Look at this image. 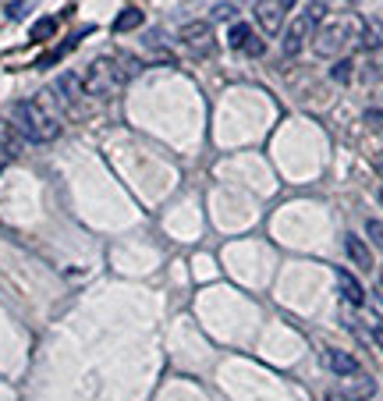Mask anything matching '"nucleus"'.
<instances>
[{"mask_svg": "<svg viewBox=\"0 0 383 401\" xmlns=\"http://www.w3.org/2000/svg\"><path fill=\"white\" fill-rule=\"evenodd\" d=\"M373 132H383V110H366V117H362Z\"/></svg>", "mask_w": 383, "mask_h": 401, "instance_id": "aec40b11", "label": "nucleus"}, {"mask_svg": "<svg viewBox=\"0 0 383 401\" xmlns=\"http://www.w3.org/2000/svg\"><path fill=\"white\" fill-rule=\"evenodd\" d=\"M284 14L287 11L281 7V0H256V21L267 36H277L284 29Z\"/></svg>", "mask_w": 383, "mask_h": 401, "instance_id": "0eeeda50", "label": "nucleus"}, {"mask_svg": "<svg viewBox=\"0 0 383 401\" xmlns=\"http://www.w3.org/2000/svg\"><path fill=\"white\" fill-rule=\"evenodd\" d=\"M227 46L238 50V54H245V57H263V54H267V39H263L249 21H234V25H231Z\"/></svg>", "mask_w": 383, "mask_h": 401, "instance_id": "39448f33", "label": "nucleus"}, {"mask_svg": "<svg viewBox=\"0 0 383 401\" xmlns=\"http://www.w3.org/2000/svg\"><path fill=\"white\" fill-rule=\"evenodd\" d=\"M142 21H146V14H142L139 7H124V11L114 18V32H117V36H124V32H135Z\"/></svg>", "mask_w": 383, "mask_h": 401, "instance_id": "ddd939ff", "label": "nucleus"}, {"mask_svg": "<svg viewBox=\"0 0 383 401\" xmlns=\"http://www.w3.org/2000/svg\"><path fill=\"white\" fill-rule=\"evenodd\" d=\"M316 32V25L302 14V18H294L291 25H287L284 39H281V54H284V61H294L298 54H302V46H305V39Z\"/></svg>", "mask_w": 383, "mask_h": 401, "instance_id": "423d86ee", "label": "nucleus"}, {"mask_svg": "<svg viewBox=\"0 0 383 401\" xmlns=\"http://www.w3.org/2000/svg\"><path fill=\"white\" fill-rule=\"evenodd\" d=\"M7 121L25 135L29 146H43V142H54L61 135V117L54 110H46L39 100H18L11 107Z\"/></svg>", "mask_w": 383, "mask_h": 401, "instance_id": "f257e3e1", "label": "nucleus"}, {"mask_svg": "<svg viewBox=\"0 0 383 401\" xmlns=\"http://www.w3.org/2000/svg\"><path fill=\"white\" fill-rule=\"evenodd\" d=\"M54 32H57V18H39V21L32 25L29 39H32V43H46V39H50Z\"/></svg>", "mask_w": 383, "mask_h": 401, "instance_id": "2eb2a0df", "label": "nucleus"}, {"mask_svg": "<svg viewBox=\"0 0 383 401\" xmlns=\"http://www.w3.org/2000/svg\"><path fill=\"white\" fill-rule=\"evenodd\" d=\"M128 68H124V57H96L93 64L86 68L82 75V86H86V96H96V100H110L124 89L128 82Z\"/></svg>", "mask_w": 383, "mask_h": 401, "instance_id": "f03ea898", "label": "nucleus"}, {"mask_svg": "<svg viewBox=\"0 0 383 401\" xmlns=\"http://www.w3.org/2000/svg\"><path fill=\"white\" fill-rule=\"evenodd\" d=\"M380 202H383V189H380Z\"/></svg>", "mask_w": 383, "mask_h": 401, "instance_id": "bb28decb", "label": "nucleus"}, {"mask_svg": "<svg viewBox=\"0 0 383 401\" xmlns=\"http://www.w3.org/2000/svg\"><path fill=\"white\" fill-rule=\"evenodd\" d=\"M334 277H337V288H341L344 302H352V305H366V288L359 284L355 274H348V270H334Z\"/></svg>", "mask_w": 383, "mask_h": 401, "instance_id": "f8f14e48", "label": "nucleus"}, {"mask_svg": "<svg viewBox=\"0 0 383 401\" xmlns=\"http://www.w3.org/2000/svg\"><path fill=\"white\" fill-rule=\"evenodd\" d=\"M352 29H359L355 18H334V21H323L316 32H312V50L319 57H337L348 43H352Z\"/></svg>", "mask_w": 383, "mask_h": 401, "instance_id": "7ed1b4c3", "label": "nucleus"}, {"mask_svg": "<svg viewBox=\"0 0 383 401\" xmlns=\"http://www.w3.org/2000/svg\"><path fill=\"white\" fill-rule=\"evenodd\" d=\"M178 39H181V46L189 50L192 57H213L217 54V29L209 21H189V25H181Z\"/></svg>", "mask_w": 383, "mask_h": 401, "instance_id": "20e7f679", "label": "nucleus"}, {"mask_svg": "<svg viewBox=\"0 0 383 401\" xmlns=\"http://www.w3.org/2000/svg\"><path fill=\"white\" fill-rule=\"evenodd\" d=\"M25 149H29L25 135H21L7 117H0V157H18V153H25Z\"/></svg>", "mask_w": 383, "mask_h": 401, "instance_id": "1a4fd4ad", "label": "nucleus"}, {"mask_svg": "<svg viewBox=\"0 0 383 401\" xmlns=\"http://www.w3.org/2000/svg\"><path fill=\"white\" fill-rule=\"evenodd\" d=\"M32 4H36V0H11V4L4 7V14H7L11 21H21V18L32 11Z\"/></svg>", "mask_w": 383, "mask_h": 401, "instance_id": "f3484780", "label": "nucleus"}, {"mask_svg": "<svg viewBox=\"0 0 383 401\" xmlns=\"http://www.w3.org/2000/svg\"><path fill=\"white\" fill-rule=\"evenodd\" d=\"M373 341L380 345V352H383V323H377V330H373Z\"/></svg>", "mask_w": 383, "mask_h": 401, "instance_id": "5701e85b", "label": "nucleus"}, {"mask_svg": "<svg viewBox=\"0 0 383 401\" xmlns=\"http://www.w3.org/2000/svg\"><path fill=\"white\" fill-rule=\"evenodd\" d=\"M234 11H238L234 4H220V7L213 11V14H217V21H227V18H234Z\"/></svg>", "mask_w": 383, "mask_h": 401, "instance_id": "412c9836", "label": "nucleus"}, {"mask_svg": "<svg viewBox=\"0 0 383 401\" xmlns=\"http://www.w3.org/2000/svg\"><path fill=\"white\" fill-rule=\"evenodd\" d=\"M377 167H380V171H383V157H380V160H377Z\"/></svg>", "mask_w": 383, "mask_h": 401, "instance_id": "393cba45", "label": "nucleus"}, {"mask_svg": "<svg viewBox=\"0 0 383 401\" xmlns=\"http://www.w3.org/2000/svg\"><path fill=\"white\" fill-rule=\"evenodd\" d=\"M82 36H86V32H79V36H71L68 43H61V46H54L50 54H43V57L36 61V68H43V71H46V68H54V64H57V61H61L64 54H71V50L79 46V39H82Z\"/></svg>", "mask_w": 383, "mask_h": 401, "instance_id": "4468645a", "label": "nucleus"}, {"mask_svg": "<svg viewBox=\"0 0 383 401\" xmlns=\"http://www.w3.org/2000/svg\"><path fill=\"white\" fill-rule=\"evenodd\" d=\"M366 234H369L373 245H380L383 249V220H366Z\"/></svg>", "mask_w": 383, "mask_h": 401, "instance_id": "a211bd4d", "label": "nucleus"}, {"mask_svg": "<svg viewBox=\"0 0 383 401\" xmlns=\"http://www.w3.org/2000/svg\"><path fill=\"white\" fill-rule=\"evenodd\" d=\"M373 302H377V309H380V316H383V281H380V288L373 292Z\"/></svg>", "mask_w": 383, "mask_h": 401, "instance_id": "4be33fe9", "label": "nucleus"}, {"mask_svg": "<svg viewBox=\"0 0 383 401\" xmlns=\"http://www.w3.org/2000/svg\"><path fill=\"white\" fill-rule=\"evenodd\" d=\"M330 79H334V82H348V79H352V61H337L334 71H330Z\"/></svg>", "mask_w": 383, "mask_h": 401, "instance_id": "6ab92c4d", "label": "nucleus"}, {"mask_svg": "<svg viewBox=\"0 0 383 401\" xmlns=\"http://www.w3.org/2000/svg\"><path fill=\"white\" fill-rule=\"evenodd\" d=\"M348 384L341 387V395L348 401H369L377 395V380L373 377H362V373H355V377H344Z\"/></svg>", "mask_w": 383, "mask_h": 401, "instance_id": "9d476101", "label": "nucleus"}, {"mask_svg": "<svg viewBox=\"0 0 383 401\" xmlns=\"http://www.w3.org/2000/svg\"><path fill=\"white\" fill-rule=\"evenodd\" d=\"M359 36H362L359 43H362L366 50H377V46H380V29H377L373 21H359Z\"/></svg>", "mask_w": 383, "mask_h": 401, "instance_id": "dca6fc26", "label": "nucleus"}, {"mask_svg": "<svg viewBox=\"0 0 383 401\" xmlns=\"http://www.w3.org/2000/svg\"><path fill=\"white\" fill-rule=\"evenodd\" d=\"M323 366H327L334 377H355V373H362V370H359V359L348 355V352H341V348H327V352H323Z\"/></svg>", "mask_w": 383, "mask_h": 401, "instance_id": "6e6552de", "label": "nucleus"}, {"mask_svg": "<svg viewBox=\"0 0 383 401\" xmlns=\"http://www.w3.org/2000/svg\"><path fill=\"white\" fill-rule=\"evenodd\" d=\"M294 4H298V0H281V7H284V11H291Z\"/></svg>", "mask_w": 383, "mask_h": 401, "instance_id": "b1692460", "label": "nucleus"}, {"mask_svg": "<svg viewBox=\"0 0 383 401\" xmlns=\"http://www.w3.org/2000/svg\"><path fill=\"white\" fill-rule=\"evenodd\" d=\"M344 252H348V259H352L359 270H373V267H377V259H373L369 245H366L359 234H348V238H344Z\"/></svg>", "mask_w": 383, "mask_h": 401, "instance_id": "9b49d317", "label": "nucleus"}, {"mask_svg": "<svg viewBox=\"0 0 383 401\" xmlns=\"http://www.w3.org/2000/svg\"><path fill=\"white\" fill-rule=\"evenodd\" d=\"M312 4H323V7H327V0H312Z\"/></svg>", "mask_w": 383, "mask_h": 401, "instance_id": "a878e982", "label": "nucleus"}]
</instances>
